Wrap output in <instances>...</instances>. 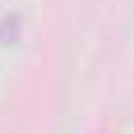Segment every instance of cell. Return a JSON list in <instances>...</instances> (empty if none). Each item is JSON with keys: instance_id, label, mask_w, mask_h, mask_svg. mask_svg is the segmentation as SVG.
<instances>
[{"instance_id": "1", "label": "cell", "mask_w": 134, "mask_h": 134, "mask_svg": "<svg viewBox=\"0 0 134 134\" xmlns=\"http://www.w3.org/2000/svg\"><path fill=\"white\" fill-rule=\"evenodd\" d=\"M14 32H19V14H14L9 23H0V42H5V46H9V37H14Z\"/></svg>"}]
</instances>
